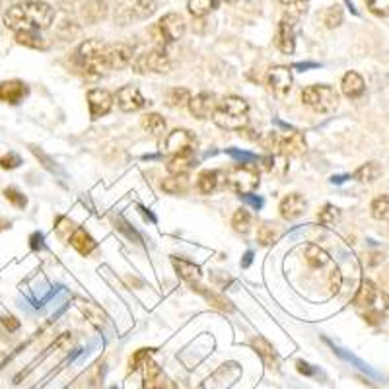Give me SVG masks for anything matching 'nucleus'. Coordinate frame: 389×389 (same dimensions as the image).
<instances>
[{"label": "nucleus", "instance_id": "obj_1", "mask_svg": "<svg viewBox=\"0 0 389 389\" xmlns=\"http://www.w3.org/2000/svg\"><path fill=\"white\" fill-rule=\"evenodd\" d=\"M55 18L51 4L41 0H26L4 12V26L12 31H39L49 28Z\"/></svg>", "mask_w": 389, "mask_h": 389}, {"label": "nucleus", "instance_id": "obj_2", "mask_svg": "<svg viewBox=\"0 0 389 389\" xmlns=\"http://www.w3.org/2000/svg\"><path fill=\"white\" fill-rule=\"evenodd\" d=\"M250 103L240 96H224L213 113L214 125L224 131H242L250 125Z\"/></svg>", "mask_w": 389, "mask_h": 389}, {"label": "nucleus", "instance_id": "obj_3", "mask_svg": "<svg viewBox=\"0 0 389 389\" xmlns=\"http://www.w3.org/2000/svg\"><path fill=\"white\" fill-rule=\"evenodd\" d=\"M103 53H105L103 41L86 39L74 49L73 63L86 78H100L103 74H107V65H105Z\"/></svg>", "mask_w": 389, "mask_h": 389}, {"label": "nucleus", "instance_id": "obj_4", "mask_svg": "<svg viewBox=\"0 0 389 389\" xmlns=\"http://www.w3.org/2000/svg\"><path fill=\"white\" fill-rule=\"evenodd\" d=\"M302 103L316 113H333L339 107L337 90L329 84H314L302 90Z\"/></svg>", "mask_w": 389, "mask_h": 389}, {"label": "nucleus", "instance_id": "obj_5", "mask_svg": "<svg viewBox=\"0 0 389 389\" xmlns=\"http://www.w3.org/2000/svg\"><path fill=\"white\" fill-rule=\"evenodd\" d=\"M131 66L137 74H168L174 65L166 47H154L140 55H134Z\"/></svg>", "mask_w": 389, "mask_h": 389}, {"label": "nucleus", "instance_id": "obj_6", "mask_svg": "<svg viewBox=\"0 0 389 389\" xmlns=\"http://www.w3.org/2000/svg\"><path fill=\"white\" fill-rule=\"evenodd\" d=\"M158 10L156 0H121L115 8V23L129 26L131 22L146 20Z\"/></svg>", "mask_w": 389, "mask_h": 389}, {"label": "nucleus", "instance_id": "obj_7", "mask_svg": "<svg viewBox=\"0 0 389 389\" xmlns=\"http://www.w3.org/2000/svg\"><path fill=\"white\" fill-rule=\"evenodd\" d=\"M187 31V23H185L183 16L177 12H169V14L162 16L158 23L152 28V33L156 37L158 47H166L169 43H176Z\"/></svg>", "mask_w": 389, "mask_h": 389}, {"label": "nucleus", "instance_id": "obj_8", "mask_svg": "<svg viewBox=\"0 0 389 389\" xmlns=\"http://www.w3.org/2000/svg\"><path fill=\"white\" fill-rule=\"evenodd\" d=\"M226 187L235 195H251L259 187V169L255 166H235L226 174Z\"/></svg>", "mask_w": 389, "mask_h": 389}, {"label": "nucleus", "instance_id": "obj_9", "mask_svg": "<svg viewBox=\"0 0 389 389\" xmlns=\"http://www.w3.org/2000/svg\"><path fill=\"white\" fill-rule=\"evenodd\" d=\"M267 88L277 100H287L292 92V68L290 66H272L267 73Z\"/></svg>", "mask_w": 389, "mask_h": 389}, {"label": "nucleus", "instance_id": "obj_10", "mask_svg": "<svg viewBox=\"0 0 389 389\" xmlns=\"http://www.w3.org/2000/svg\"><path fill=\"white\" fill-rule=\"evenodd\" d=\"M86 100H88V110H90V119L92 121H97V119L105 117L107 113L113 107V94L110 90L105 88H92L88 90L86 94Z\"/></svg>", "mask_w": 389, "mask_h": 389}, {"label": "nucleus", "instance_id": "obj_11", "mask_svg": "<svg viewBox=\"0 0 389 389\" xmlns=\"http://www.w3.org/2000/svg\"><path fill=\"white\" fill-rule=\"evenodd\" d=\"M113 100L117 103L119 110L125 111V113H134V111L144 110L150 103L146 97L140 94V90L137 86H132V84H127L123 88H119Z\"/></svg>", "mask_w": 389, "mask_h": 389}, {"label": "nucleus", "instance_id": "obj_12", "mask_svg": "<svg viewBox=\"0 0 389 389\" xmlns=\"http://www.w3.org/2000/svg\"><path fill=\"white\" fill-rule=\"evenodd\" d=\"M197 150V137L189 129H176L166 134V152L169 154H183Z\"/></svg>", "mask_w": 389, "mask_h": 389}, {"label": "nucleus", "instance_id": "obj_13", "mask_svg": "<svg viewBox=\"0 0 389 389\" xmlns=\"http://www.w3.org/2000/svg\"><path fill=\"white\" fill-rule=\"evenodd\" d=\"M103 57H105L107 70H123L127 66H131L132 59H134V49L127 43L105 45Z\"/></svg>", "mask_w": 389, "mask_h": 389}, {"label": "nucleus", "instance_id": "obj_14", "mask_svg": "<svg viewBox=\"0 0 389 389\" xmlns=\"http://www.w3.org/2000/svg\"><path fill=\"white\" fill-rule=\"evenodd\" d=\"M296 18L292 16H284L279 23V30L275 36V45L279 47L280 53L284 55H292L296 49Z\"/></svg>", "mask_w": 389, "mask_h": 389}, {"label": "nucleus", "instance_id": "obj_15", "mask_svg": "<svg viewBox=\"0 0 389 389\" xmlns=\"http://www.w3.org/2000/svg\"><path fill=\"white\" fill-rule=\"evenodd\" d=\"M308 152V144H306V139L300 131H290L284 132L282 137H279V146H277V154L284 156H304Z\"/></svg>", "mask_w": 389, "mask_h": 389}, {"label": "nucleus", "instance_id": "obj_16", "mask_svg": "<svg viewBox=\"0 0 389 389\" xmlns=\"http://www.w3.org/2000/svg\"><path fill=\"white\" fill-rule=\"evenodd\" d=\"M28 96H30V88H28L26 82L18 80V78L0 82V102L2 103L18 105V103H22Z\"/></svg>", "mask_w": 389, "mask_h": 389}, {"label": "nucleus", "instance_id": "obj_17", "mask_svg": "<svg viewBox=\"0 0 389 389\" xmlns=\"http://www.w3.org/2000/svg\"><path fill=\"white\" fill-rule=\"evenodd\" d=\"M216 96L213 92H201L197 96H191L187 107L191 111V115L195 119H211L214 110H216Z\"/></svg>", "mask_w": 389, "mask_h": 389}, {"label": "nucleus", "instance_id": "obj_18", "mask_svg": "<svg viewBox=\"0 0 389 389\" xmlns=\"http://www.w3.org/2000/svg\"><path fill=\"white\" fill-rule=\"evenodd\" d=\"M306 206H308V203H306L304 195H300V193H290V195H287V197L280 201V218L287 222L296 220V218H300L302 214L306 213Z\"/></svg>", "mask_w": 389, "mask_h": 389}, {"label": "nucleus", "instance_id": "obj_19", "mask_svg": "<svg viewBox=\"0 0 389 389\" xmlns=\"http://www.w3.org/2000/svg\"><path fill=\"white\" fill-rule=\"evenodd\" d=\"M171 265H174V269H176L177 277L183 280V282H187L189 287H195V284H198L201 279H203L201 267L193 263V261H189V259L171 255Z\"/></svg>", "mask_w": 389, "mask_h": 389}, {"label": "nucleus", "instance_id": "obj_20", "mask_svg": "<svg viewBox=\"0 0 389 389\" xmlns=\"http://www.w3.org/2000/svg\"><path fill=\"white\" fill-rule=\"evenodd\" d=\"M251 348L257 353V356L261 358V362L265 364V368L267 370H272V372H279L280 370V360L279 356H277V353H275V348H272V345L267 341L265 337H253L251 339Z\"/></svg>", "mask_w": 389, "mask_h": 389}, {"label": "nucleus", "instance_id": "obj_21", "mask_svg": "<svg viewBox=\"0 0 389 389\" xmlns=\"http://www.w3.org/2000/svg\"><path fill=\"white\" fill-rule=\"evenodd\" d=\"M76 308L80 309L82 316L88 319L90 324L94 325L96 329L102 331L105 325H107V321H110V317H107V314L103 311L100 306H97L96 302L92 300H84V298H76Z\"/></svg>", "mask_w": 389, "mask_h": 389}, {"label": "nucleus", "instance_id": "obj_22", "mask_svg": "<svg viewBox=\"0 0 389 389\" xmlns=\"http://www.w3.org/2000/svg\"><path fill=\"white\" fill-rule=\"evenodd\" d=\"M341 92H343V96L348 97V100H358V97L364 96V92H366V82L362 78V74H358L356 70H348V73L343 76V80H341Z\"/></svg>", "mask_w": 389, "mask_h": 389}, {"label": "nucleus", "instance_id": "obj_23", "mask_svg": "<svg viewBox=\"0 0 389 389\" xmlns=\"http://www.w3.org/2000/svg\"><path fill=\"white\" fill-rule=\"evenodd\" d=\"M68 242H70V245H73L74 250L78 251L80 255H84V257H88V255H92L94 251L97 250V242L92 238V234H90L88 230H84V228H74V232L70 234V238H68Z\"/></svg>", "mask_w": 389, "mask_h": 389}, {"label": "nucleus", "instance_id": "obj_24", "mask_svg": "<svg viewBox=\"0 0 389 389\" xmlns=\"http://www.w3.org/2000/svg\"><path fill=\"white\" fill-rule=\"evenodd\" d=\"M304 250V259L308 263L309 269H316V271H321L325 267H333V261H331L329 253L325 250H321L316 243H308Z\"/></svg>", "mask_w": 389, "mask_h": 389}, {"label": "nucleus", "instance_id": "obj_25", "mask_svg": "<svg viewBox=\"0 0 389 389\" xmlns=\"http://www.w3.org/2000/svg\"><path fill=\"white\" fill-rule=\"evenodd\" d=\"M140 125L152 139H164L168 134V123L160 113H144L140 119Z\"/></svg>", "mask_w": 389, "mask_h": 389}, {"label": "nucleus", "instance_id": "obj_26", "mask_svg": "<svg viewBox=\"0 0 389 389\" xmlns=\"http://www.w3.org/2000/svg\"><path fill=\"white\" fill-rule=\"evenodd\" d=\"M378 298V288L370 279L360 280V287L356 290V296H354L353 304L356 308H372V304Z\"/></svg>", "mask_w": 389, "mask_h": 389}, {"label": "nucleus", "instance_id": "obj_27", "mask_svg": "<svg viewBox=\"0 0 389 389\" xmlns=\"http://www.w3.org/2000/svg\"><path fill=\"white\" fill-rule=\"evenodd\" d=\"M195 292H198L203 298H205L213 308H216L218 311H224V314H232L234 311V306H232V302L228 300V298H224L222 294L214 292V290H211V288L206 287H201V284H195V287H191Z\"/></svg>", "mask_w": 389, "mask_h": 389}, {"label": "nucleus", "instance_id": "obj_28", "mask_svg": "<svg viewBox=\"0 0 389 389\" xmlns=\"http://www.w3.org/2000/svg\"><path fill=\"white\" fill-rule=\"evenodd\" d=\"M222 181V171L218 169H205L197 177V191L201 195H211L218 189Z\"/></svg>", "mask_w": 389, "mask_h": 389}, {"label": "nucleus", "instance_id": "obj_29", "mask_svg": "<svg viewBox=\"0 0 389 389\" xmlns=\"http://www.w3.org/2000/svg\"><path fill=\"white\" fill-rule=\"evenodd\" d=\"M193 166H197L195 160V152H183V154H174L168 160V171L171 176H179V174H187Z\"/></svg>", "mask_w": 389, "mask_h": 389}, {"label": "nucleus", "instance_id": "obj_30", "mask_svg": "<svg viewBox=\"0 0 389 389\" xmlns=\"http://www.w3.org/2000/svg\"><path fill=\"white\" fill-rule=\"evenodd\" d=\"M107 2L105 0H90L82 6V18L86 23H97L107 16Z\"/></svg>", "mask_w": 389, "mask_h": 389}, {"label": "nucleus", "instance_id": "obj_31", "mask_svg": "<svg viewBox=\"0 0 389 389\" xmlns=\"http://www.w3.org/2000/svg\"><path fill=\"white\" fill-rule=\"evenodd\" d=\"M142 389H166V375H164L162 368L152 360H148L144 366V388Z\"/></svg>", "mask_w": 389, "mask_h": 389}, {"label": "nucleus", "instance_id": "obj_32", "mask_svg": "<svg viewBox=\"0 0 389 389\" xmlns=\"http://www.w3.org/2000/svg\"><path fill=\"white\" fill-rule=\"evenodd\" d=\"M382 174H383L382 164L366 162V164H362V166L354 171L353 177L356 179V181H360V183H374V181H378V179L382 177Z\"/></svg>", "mask_w": 389, "mask_h": 389}, {"label": "nucleus", "instance_id": "obj_33", "mask_svg": "<svg viewBox=\"0 0 389 389\" xmlns=\"http://www.w3.org/2000/svg\"><path fill=\"white\" fill-rule=\"evenodd\" d=\"M191 179L187 174H179V176H169L162 181V189L168 195H185L189 191Z\"/></svg>", "mask_w": 389, "mask_h": 389}, {"label": "nucleus", "instance_id": "obj_34", "mask_svg": "<svg viewBox=\"0 0 389 389\" xmlns=\"http://www.w3.org/2000/svg\"><path fill=\"white\" fill-rule=\"evenodd\" d=\"M280 238V226L277 222H263L261 226L257 228V242L259 245L263 247H269L272 243H277V240Z\"/></svg>", "mask_w": 389, "mask_h": 389}, {"label": "nucleus", "instance_id": "obj_35", "mask_svg": "<svg viewBox=\"0 0 389 389\" xmlns=\"http://www.w3.org/2000/svg\"><path fill=\"white\" fill-rule=\"evenodd\" d=\"M16 43L30 47V49H47V41L39 31H16Z\"/></svg>", "mask_w": 389, "mask_h": 389}, {"label": "nucleus", "instance_id": "obj_36", "mask_svg": "<svg viewBox=\"0 0 389 389\" xmlns=\"http://www.w3.org/2000/svg\"><path fill=\"white\" fill-rule=\"evenodd\" d=\"M220 0H187V10L195 18H205L216 10Z\"/></svg>", "mask_w": 389, "mask_h": 389}, {"label": "nucleus", "instance_id": "obj_37", "mask_svg": "<svg viewBox=\"0 0 389 389\" xmlns=\"http://www.w3.org/2000/svg\"><path fill=\"white\" fill-rule=\"evenodd\" d=\"M232 228H234L238 234L247 235L253 228V218L247 208H238L232 216Z\"/></svg>", "mask_w": 389, "mask_h": 389}, {"label": "nucleus", "instance_id": "obj_38", "mask_svg": "<svg viewBox=\"0 0 389 389\" xmlns=\"http://www.w3.org/2000/svg\"><path fill=\"white\" fill-rule=\"evenodd\" d=\"M191 100V92L187 88H169L164 96V103L168 107H185Z\"/></svg>", "mask_w": 389, "mask_h": 389}, {"label": "nucleus", "instance_id": "obj_39", "mask_svg": "<svg viewBox=\"0 0 389 389\" xmlns=\"http://www.w3.org/2000/svg\"><path fill=\"white\" fill-rule=\"evenodd\" d=\"M339 220H341V211H339L335 205H331V203H325L324 208L317 213V222H319V226L335 228V224H339Z\"/></svg>", "mask_w": 389, "mask_h": 389}, {"label": "nucleus", "instance_id": "obj_40", "mask_svg": "<svg viewBox=\"0 0 389 389\" xmlns=\"http://www.w3.org/2000/svg\"><path fill=\"white\" fill-rule=\"evenodd\" d=\"M370 213L374 216L375 220L388 222L389 220V197L388 195H380L372 201L370 205Z\"/></svg>", "mask_w": 389, "mask_h": 389}, {"label": "nucleus", "instance_id": "obj_41", "mask_svg": "<svg viewBox=\"0 0 389 389\" xmlns=\"http://www.w3.org/2000/svg\"><path fill=\"white\" fill-rule=\"evenodd\" d=\"M154 353L156 348H139V351H134L131 358H129V372H137L139 368L146 366V362Z\"/></svg>", "mask_w": 389, "mask_h": 389}, {"label": "nucleus", "instance_id": "obj_42", "mask_svg": "<svg viewBox=\"0 0 389 389\" xmlns=\"http://www.w3.org/2000/svg\"><path fill=\"white\" fill-rule=\"evenodd\" d=\"M345 20V14H343V8L341 6H329L325 10L324 23L329 28V30H335Z\"/></svg>", "mask_w": 389, "mask_h": 389}, {"label": "nucleus", "instance_id": "obj_43", "mask_svg": "<svg viewBox=\"0 0 389 389\" xmlns=\"http://www.w3.org/2000/svg\"><path fill=\"white\" fill-rule=\"evenodd\" d=\"M4 198H6L10 205L18 208V211H23L26 206H28V197L23 195L20 189H16V187H6L4 189Z\"/></svg>", "mask_w": 389, "mask_h": 389}, {"label": "nucleus", "instance_id": "obj_44", "mask_svg": "<svg viewBox=\"0 0 389 389\" xmlns=\"http://www.w3.org/2000/svg\"><path fill=\"white\" fill-rule=\"evenodd\" d=\"M280 4L287 8V14L300 20V16L306 12L308 6V0H280Z\"/></svg>", "mask_w": 389, "mask_h": 389}, {"label": "nucleus", "instance_id": "obj_45", "mask_svg": "<svg viewBox=\"0 0 389 389\" xmlns=\"http://www.w3.org/2000/svg\"><path fill=\"white\" fill-rule=\"evenodd\" d=\"M327 287H329L331 294L341 292V287H343V272L339 269L337 265H333L327 272Z\"/></svg>", "mask_w": 389, "mask_h": 389}, {"label": "nucleus", "instance_id": "obj_46", "mask_svg": "<svg viewBox=\"0 0 389 389\" xmlns=\"http://www.w3.org/2000/svg\"><path fill=\"white\" fill-rule=\"evenodd\" d=\"M366 8L378 18H389V0H364Z\"/></svg>", "mask_w": 389, "mask_h": 389}, {"label": "nucleus", "instance_id": "obj_47", "mask_svg": "<svg viewBox=\"0 0 389 389\" xmlns=\"http://www.w3.org/2000/svg\"><path fill=\"white\" fill-rule=\"evenodd\" d=\"M257 142L265 148V150H267V152H275V154H277V146H279V134H277V131L265 132L263 137H259Z\"/></svg>", "mask_w": 389, "mask_h": 389}, {"label": "nucleus", "instance_id": "obj_48", "mask_svg": "<svg viewBox=\"0 0 389 389\" xmlns=\"http://www.w3.org/2000/svg\"><path fill=\"white\" fill-rule=\"evenodd\" d=\"M228 154L232 156L234 160H240L243 166H255L257 162V154H251V152H242V150H228Z\"/></svg>", "mask_w": 389, "mask_h": 389}, {"label": "nucleus", "instance_id": "obj_49", "mask_svg": "<svg viewBox=\"0 0 389 389\" xmlns=\"http://www.w3.org/2000/svg\"><path fill=\"white\" fill-rule=\"evenodd\" d=\"M22 166V158H20V154H16V152H8L2 160H0V168L2 169H16Z\"/></svg>", "mask_w": 389, "mask_h": 389}, {"label": "nucleus", "instance_id": "obj_50", "mask_svg": "<svg viewBox=\"0 0 389 389\" xmlns=\"http://www.w3.org/2000/svg\"><path fill=\"white\" fill-rule=\"evenodd\" d=\"M73 341H74L73 333H68V331H66V333H63V335H59V337L55 339V343H53L49 351H66L68 346L73 345Z\"/></svg>", "mask_w": 389, "mask_h": 389}, {"label": "nucleus", "instance_id": "obj_51", "mask_svg": "<svg viewBox=\"0 0 389 389\" xmlns=\"http://www.w3.org/2000/svg\"><path fill=\"white\" fill-rule=\"evenodd\" d=\"M115 228H117L119 232H123V234H125L127 238H131V240H134V242H137V243L142 242V240H140V235L137 234V232H134V230H132V228L129 226V224H127L125 220H123V218H115Z\"/></svg>", "mask_w": 389, "mask_h": 389}, {"label": "nucleus", "instance_id": "obj_52", "mask_svg": "<svg viewBox=\"0 0 389 389\" xmlns=\"http://www.w3.org/2000/svg\"><path fill=\"white\" fill-rule=\"evenodd\" d=\"M0 324L4 325V327H6L8 331H10V333H14V331H18L20 329V319H16L14 316H12V314H0Z\"/></svg>", "mask_w": 389, "mask_h": 389}, {"label": "nucleus", "instance_id": "obj_53", "mask_svg": "<svg viewBox=\"0 0 389 389\" xmlns=\"http://www.w3.org/2000/svg\"><path fill=\"white\" fill-rule=\"evenodd\" d=\"M242 201L245 203V205H250L253 211H261L265 205L263 198L257 197V195H242Z\"/></svg>", "mask_w": 389, "mask_h": 389}, {"label": "nucleus", "instance_id": "obj_54", "mask_svg": "<svg viewBox=\"0 0 389 389\" xmlns=\"http://www.w3.org/2000/svg\"><path fill=\"white\" fill-rule=\"evenodd\" d=\"M30 247L33 251L45 250V238L41 232H33V234L30 235Z\"/></svg>", "mask_w": 389, "mask_h": 389}, {"label": "nucleus", "instance_id": "obj_55", "mask_svg": "<svg viewBox=\"0 0 389 389\" xmlns=\"http://www.w3.org/2000/svg\"><path fill=\"white\" fill-rule=\"evenodd\" d=\"M362 317H364V321L370 325H378L380 321H382V314H380V311H375V309H372V308H368Z\"/></svg>", "mask_w": 389, "mask_h": 389}, {"label": "nucleus", "instance_id": "obj_56", "mask_svg": "<svg viewBox=\"0 0 389 389\" xmlns=\"http://www.w3.org/2000/svg\"><path fill=\"white\" fill-rule=\"evenodd\" d=\"M31 152H33V154H36L37 158H41V160H43V162H45L43 168H47V169H49V171H55V166H53V164H55V162H53L49 156L43 154V152H41V150H39V148H37V146H31Z\"/></svg>", "mask_w": 389, "mask_h": 389}, {"label": "nucleus", "instance_id": "obj_57", "mask_svg": "<svg viewBox=\"0 0 389 389\" xmlns=\"http://www.w3.org/2000/svg\"><path fill=\"white\" fill-rule=\"evenodd\" d=\"M296 370L304 375H316V370L309 366L308 362H304V360H298V362H296Z\"/></svg>", "mask_w": 389, "mask_h": 389}, {"label": "nucleus", "instance_id": "obj_58", "mask_svg": "<svg viewBox=\"0 0 389 389\" xmlns=\"http://www.w3.org/2000/svg\"><path fill=\"white\" fill-rule=\"evenodd\" d=\"M251 263H253V251H245V255H243V261H242V267L243 269H247Z\"/></svg>", "mask_w": 389, "mask_h": 389}, {"label": "nucleus", "instance_id": "obj_59", "mask_svg": "<svg viewBox=\"0 0 389 389\" xmlns=\"http://www.w3.org/2000/svg\"><path fill=\"white\" fill-rule=\"evenodd\" d=\"M314 66H317L316 63H298V65H294V68H302L304 70V68H314Z\"/></svg>", "mask_w": 389, "mask_h": 389}, {"label": "nucleus", "instance_id": "obj_60", "mask_svg": "<svg viewBox=\"0 0 389 389\" xmlns=\"http://www.w3.org/2000/svg\"><path fill=\"white\" fill-rule=\"evenodd\" d=\"M382 300H383V306H385V308L389 309V294L382 292Z\"/></svg>", "mask_w": 389, "mask_h": 389}, {"label": "nucleus", "instance_id": "obj_61", "mask_svg": "<svg viewBox=\"0 0 389 389\" xmlns=\"http://www.w3.org/2000/svg\"><path fill=\"white\" fill-rule=\"evenodd\" d=\"M8 228H10V222L2 220V218H0V232H2V230H8Z\"/></svg>", "mask_w": 389, "mask_h": 389}, {"label": "nucleus", "instance_id": "obj_62", "mask_svg": "<svg viewBox=\"0 0 389 389\" xmlns=\"http://www.w3.org/2000/svg\"><path fill=\"white\" fill-rule=\"evenodd\" d=\"M222 2H235V0H222Z\"/></svg>", "mask_w": 389, "mask_h": 389}, {"label": "nucleus", "instance_id": "obj_63", "mask_svg": "<svg viewBox=\"0 0 389 389\" xmlns=\"http://www.w3.org/2000/svg\"><path fill=\"white\" fill-rule=\"evenodd\" d=\"M111 389H117V388H111Z\"/></svg>", "mask_w": 389, "mask_h": 389}, {"label": "nucleus", "instance_id": "obj_64", "mask_svg": "<svg viewBox=\"0 0 389 389\" xmlns=\"http://www.w3.org/2000/svg\"><path fill=\"white\" fill-rule=\"evenodd\" d=\"M174 389H179V388H174Z\"/></svg>", "mask_w": 389, "mask_h": 389}]
</instances>
